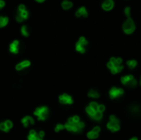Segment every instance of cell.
Listing matches in <instances>:
<instances>
[{"label": "cell", "instance_id": "cell-1", "mask_svg": "<svg viewBox=\"0 0 141 140\" xmlns=\"http://www.w3.org/2000/svg\"><path fill=\"white\" fill-rule=\"evenodd\" d=\"M106 127L111 133H117L121 130V120L116 115H110Z\"/></svg>", "mask_w": 141, "mask_h": 140}, {"label": "cell", "instance_id": "cell-2", "mask_svg": "<svg viewBox=\"0 0 141 140\" xmlns=\"http://www.w3.org/2000/svg\"><path fill=\"white\" fill-rule=\"evenodd\" d=\"M121 83L125 87L134 88L138 86L139 82L133 74H126L121 77Z\"/></svg>", "mask_w": 141, "mask_h": 140}, {"label": "cell", "instance_id": "cell-3", "mask_svg": "<svg viewBox=\"0 0 141 140\" xmlns=\"http://www.w3.org/2000/svg\"><path fill=\"white\" fill-rule=\"evenodd\" d=\"M85 128V123L83 121H80L77 124H69V123H66L64 124V129L67 130L69 132L72 133H81L82 131Z\"/></svg>", "mask_w": 141, "mask_h": 140}, {"label": "cell", "instance_id": "cell-4", "mask_svg": "<svg viewBox=\"0 0 141 140\" xmlns=\"http://www.w3.org/2000/svg\"><path fill=\"white\" fill-rule=\"evenodd\" d=\"M125 94V90L122 87H119L116 86H113L110 88L108 92V96L111 100H116V99L121 98Z\"/></svg>", "mask_w": 141, "mask_h": 140}, {"label": "cell", "instance_id": "cell-5", "mask_svg": "<svg viewBox=\"0 0 141 140\" xmlns=\"http://www.w3.org/2000/svg\"><path fill=\"white\" fill-rule=\"evenodd\" d=\"M122 30L126 35H131L135 31V24L131 18H127L122 25Z\"/></svg>", "mask_w": 141, "mask_h": 140}, {"label": "cell", "instance_id": "cell-6", "mask_svg": "<svg viewBox=\"0 0 141 140\" xmlns=\"http://www.w3.org/2000/svg\"><path fill=\"white\" fill-rule=\"evenodd\" d=\"M34 115L37 117L39 120L44 121L47 119L49 115V109L47 106H40L37 107L34 111Z\"/></svg>", "mask_w": 141, "mask_h": 140}, {"label": "cell", "instance_id": "cell-7", "mask_svg": "<svg viewBox=\"0 0 141 140\" xmlns=\"http://www.w3.org/2000/svg\"><path fill=\"white\" fill-rule=\"evenodd\" d=\"M107 68L110 70L111 74L113 75L119 74L124 70L125 67L124 65H115L112 63H111L110 61H108L107 63Z\"/></svg>", "mask_w": 141, "mask_h": 140}, {"label": "cell", "instance_id": "cell-8", "mask_svg": "<svg viewBox=\"0 0 141 140\" xmlns=\"http://www.w3.org/2000/svg\"><path fill=\"white\" fill-rule=\"evenodd\" d=\"M45 137V133L44 131H39L37 133L35 130H30L29 134L27 136V139L28 140H44Z\"/></svg>", "mask_w": 141, "mask_h": 140}, {"label": "cell", "instance_id": "cell-9", "mask_svg": "<svg viewBox=\"0 0 141 140\" xmlns=\"http://www.w3.org/2000/svg\"><path fill=\"white\" fill-rule=\"evenodd\" d=\"M59 102L62 105H72L73 103V100L70 95L63 93L59 96Z\"/></svg>", "mask_w": 141, "mask_h": 140}, {"label": "cell", "instance_id": "cell-10", "mask_svg": "<svg viewBox=\"0 0 141 140\" xmlns=\"http://www.w3.org/2000/svg\"><path fill=\"white\" fill-rule=\"evenodd\" d=\"M130 114L134 116H137L141 114V106L138 104H132L129 106Z\"/></svg>", "mask_w": 141, "mask_h": 140}, {"label": "cell", "instance_id": "cell-11", "mask_svg": "<svg viewBox=\"0 0 141 140\" xmlns=\"http://www.w3.org/2000/svg\"><path fill=\"white\" fill-rule=\"evenodd\" d=\"M101 8L104 11H111L114 8V1L113 0H104L101 4Z\"/></svg>", "mask_w": 141, "mask_h": 140}, {"label": "cell", "instance_id": "cell-12", "mask_svg": "<svg viewBox=\"0 0 141 140\" xmlns=\"http://www.w3.org/2000/svg\"><path fill=\"white\" fill-rule=\"evenodd\" d=\"M30 66H31V62L29 60H23V61L17 64L16 67H15V68H16L17 71H21L25 69V68H29Z\"/></svg>", "mask_w": 141, "mask_h": 140}, {"label": "cell", "instance_id": "cell-13", "mask_svg": "<svg viewBox=\"0 0 141 140\" xmlns=\"http://www.w3.org/2000/svg\"><path fill=\"white\" fill-rule=\"evenodd\" d=\"M9 51L12 54H18L19 52V41L17 40H13L9 46Z\"/></svg>", "mask_w": 141, "mask_h": 140}, {"label": "cell", "instance_id": "cell-14", "mask_svg": "<svg viewBox=\"0 0 141 140\" xmlns=\"http://www.w3.org/2000/svg\"><path fill=\"white\" fill-rule=\"evenodd\" d=\"M21 123H22L23 126H24L25 128H27V127L29 126L30 124H31V125L34 124L35 121H34V119L31 117V116L27 115V116H25V117H23L22 119H21Z\"/></svg>", "mask_w": 141, "mask_h": 140}, {"label": "cell", "instance_id": "cell-15", "mask_svg": "<svg viewBox=\"0 0 141 140\" xmlns=\"http://www.w3.org/2000/svg\"><path fill=\"white\" fill-rule=\"evenodd\" d=\"M125 64H126V67L130 70H134L137 68L139 64L136 59H128Z\"/></svg>", "mask_w": 141, "mask_h": 140}, {"label": "cell", "instance_id": "cell-16", "mask_svg": "<svg viewBox=\"0 0 141 140\" xmlns=\"http://www.w3.org/2000/svg\"><path fill=\"white\" fill-rule=\"evenodd\" d=\"M88 96L92 99H99L100 96H101V94L97 90L90 89L88 92Z\"/></svg>", "mask_w": 141, "mask_h": 140}, {"label": "cell", "instance_id": "cell-17", "mask_svg": "<svg viewBox=\"0 0 141 140\" xmlns=\"http://www.w3.org/2000/svg\"><path fill=\"white\" fill-rule=\"evenodd\" d=\"M75 15H76L77 18H80V17H84V18H87L88 13V11H87L85 7H81L77 10Z\"/></svg>", "mask_w": 141, "mask_h": 140}, {"label": "cell", "instance_id": "cell-18", "mask_svg": "<svg viewBox=\"0 0 141 140\" xmlns=\"http://www.w3.org/2000/svg\"><path fill=\"white\" fill-rule=\"evenodd\" d=\"M109 61L115 65H123V59L121 57H116V56H112L110 58Z\"/></svg>", "mask_w": 141, "mask_h": 140}, {"label": "cell", "instance_id": "cell-19", "mask_svg": "<svg viewBox=\"0 0 141 140\" xmlns=\"http://www.w3.org/2000/svg\"><path fill=\"white\" fill-rule=\"evenodd\" d=\"M99 135H100V133L94 132V131L92 130L87 133V138H88V139H90V140H94V139H98Z\"/></svg>", "mask_w": 141, "mask_h": 140}, {"label": "cell", "instance_id": "cell-20", "mask_svg": "<svg viewBox=\"0 0 141 140\" xmlns=\"http://www.w3.org/2000/svg\"><path fill=\"white\" fill-rule=\"evenodd\" d=\"M75 49L77 52L80 54H84L86 52V46H84L83 45L80 44L79 42H77L75 45Z\"/></svg>", "mask_w": 141, "mask_h": 140}, {"label": "cell", "instance_id": "cell-21", "mask_svg": "<svg viewBox=\"0 0 141 140\" xmlns=\"http://www.w3.org/2000/svg\"><path fill=\"white\" fill-rule=\"evenodd\" d=\"M80 121H81V120H80V117L79 115H73L69 118L68 120H67V123H69V124H77V123Z\"/></svg>", "mask_w": 141, "mask_h": 140}, {"label": "cell", "instance_id": "cell-22", "mask_svg": "<svg viewBox=\"0 0 141 140\" xmlns=\"http://www.w3.org/2000/svg\"><path fill=\"white\" fill-rule=\"evenodd\" d=\"M85 111L87 113V115H88V116L90 117V119H92V116L96 114L97 111H95V110H93L92 108H91V107L89 106V105H88V106H86L85 108Z\"/></svg>", "mask_w": 141, "mask_h": 140}, {"label": "cell", "instance_id": "cell-23", "mask_svg": "<svg viewBox=\"0 0 141 140\" xmlns=\"http://www.w3.org/2000/svg\"><path fill=\"white\" fill-rule=\"evenodd\" d=\"M103 118V114L102 113H100V112L97 111L96 114L92 116V118L91 120H92L93 121H96V122H99L102 120Z\"/></svg>", "mask_w": 141, "mask_h": 140}, {"label": "cell", "instance_id": "cell-24", "mask_svg": "<svg viewBox=\"0 0 141 140\" xmlns=\"http://www.w3.org/2000/svg\"><path fill=\"white\" fill-rule=\"evenodd\" d=\"M61 5H62V8H64V9L68 10V9H70V8L73 7V3L70 1H69V0H64V1H63Z\"/></svg>", "mask_w": 141, "mask_h": 140}, {"label": "cell", "instance_id": "cell-25", "mask_svg": "<svg viewBox=\"0 0 141 140\" xmlns=\"http://www.w3.org/2000/svg\"><path fill=\"white\" fill-rule=\"evenodd\" d=\"M8 23V18L7 17H0V28L5 27Z\"/></svg>", "mask_w": 141, "mask_h": 140}, {"label": "cell", "instance_id": "cell-26", "mask_svg": "<svg viewBox=\"0 0 141 140\" xmlns=\"http://www.w3.org/2000/svg\"><path fill=\"white\" fill-rule=\"evenodd\" d=\"M98 105L99 103L95 102V101H93V102H90L89 104H88V105L91 107V108H92L93 110H95V111H97V107H98Z\"/></svg>", "mask_w": 141, "mask_h": 140}, {"label": "cell", "instance_id": "cell-27", "mask_svg": "<svg viewBox=\"0 0 141 140\" xmlns=\"http://www.w3.org/2000/svg\"><path fill=\"white\" fill-rule=\"evenodd\" d=\"M64 130V124H56V126L55 127V132H60V131H62Z\"/></svg>", "mask_w": 141, "mask_h": 140}, {"label": "cell", "instance_id": "cell-28", "mask_svg": "<svg viewBox=\"0 0 141 140\" xmlns=\"http://www.w3.org/2000/svg\"><path fill=\"white\" fill-rule=\"evenodd\" d=\"M21 32L24 36H29V33H28V31H27V26H22L21 28Z\"/></svg>", "mask_w": 141, "mask_h": 140}, {"label": "cell", "instance_id": "cell-29", "mask_svg": "<svg viewBox=\"0 0 141 140\" xmlns=\"http://www.w3.org/2000/svg\"><path fill=\"white\" fill-rule=\"evenodd\" d=\"M0 130L3 131V132H5V133H8V131H9L8 127L5 125V124H4V122L0 123Z\"/></svg>", "mask_w": 141, "mask_h": 140}, {"label": "cell", "instance_id": "cell-30", "mask_svg": "<svg viewBox=\"0 0 141 140\" xmlns=\"http://www.w3.org/2000/svg\"><path fill=\"white\" fill-rule=\"evenodd\" d=\"M97 111L100 113H104L106 111V105L104 104H99L98 107H97Z\"/></svg>", "mask_w": 141, "mask_h": 140}, {"label": "cell", "instance_id": "cell-31", "mask_svg": "<svg viewBox=\"0 0 141 140\" xmlns=\"http://www.w3.org/2000/svg\"><path fill=\"white\" fill-rule=\"evenodd\" d=\"M4 124H5V125L8 127V129L9 130L12 128V127H13V124H12V122L10 120H5V121H4Z\"/></svg>", "mask_w": 141, "mask_h": 140}, {"label": "cell", "instance_id": "cell-32", "mask_svg": "<svg viewBox=\"0 0 141 140\" xmlns=\"http://www.w3.org/2000/svg\"><path fill=\"white\" fill-rule=\"evenodd\" d=\"M131 8L130 7H126V8H125V9H124V12H125V15L127 17V18H131Z\"/></svg>", "mask_w": 141, "mask_h": 140}, {"label": "cell", "instance_id": "cell-33", "mask_svg": "<svg viewBox=\"0 0 141 140\" xmlns=\"http://www.w3.org/2000/svg\"><path fill=\"white\" fill-rule=\"evenodd\" d=\"M19 14L21 16V18H22L23 19H27L28 18V12L27 10H25V11H23V12H19Z\"/></svg>", "mask_w": 141, "mask_h": 140}, {"label": "cell", "instance_id": "cell-34", "mask_svg": "<svg viewBox=\"0 0 141 140\" xmlns=\"http://www.w3.org/2000/svg\"><path fill=\"white\" fill-rule=\"evenodd\" d=\"M25 10H27V9H26L25 5H23V4H20V5H19V7H18L19 12H23V11H25Z\"/></svg>", "mask_w": 141, "mask_h": 140}, {"label": "cell", "instance_id": "cell-35", "mask_svg": "<svg viewBox=\"0 0 141 140\" xmlns=\"http://www.w3.org/2000/svg\"><path fill=\"white\" fill-rule=\"evenodd\" d=\"M16 19H17V21H18V22H21V21H24V19H23L22 18H21V16L20 14H17V16H16Z\"/></svg>", "mask_w": 141, "mask_h": 140}, {"label": "cell", "instance_id": "cell-36", "mask_svg": "<svg viewBox=\"0 0 141 140\" xmlns=\"http://www.w3.org/2000/svg\"><path fill=\"white\" fill-rule=\"evenodd\" d=\"M4 5H5V2H4L3 0H0V9L3 8L4 7Z\"/></svg>", "mask_w": 141, "mask_h": 140}, {"label": "cell", "instance_id": "cell-37", "mask_svg": "<svg viewBox=\"0 0 141 140\" xmlns=\"http://www.w3.org/2000/svg\"><path fill=\"white\" fill-rule=\"evenodd\" d=\"M129 140H139V139L137 137H135V136H134V137H131V139H130Z\"/></svg>", "mask_w": 141, "mask_h": 140}, {"label": "cell", "instance_id": "cell-38", "mask_svg": "<svg viewBox=\"0 0 141 140\" xmlns=\"http://www.w3.org/2000/svg\"><path fill=\"white\" fill-rule=\"evenodd\" d=\"M138 82H139V85H140V87H141V76H140V80H139Z\"/></svg>", "mask_w": 141, "mask_h": 140}, {"label": "cell", "instance_id": "cell-39", "mask_svg": "<svg viewBox=\"0 0 141 140\" xmlns=\"http://www.w3.org/2000/svg\"><path fill=\"white\" fill-rule=\"evenodd\" d=\"M36 2H38V3H42V2H44L45 0H36Z\"/></svg>", "mask_w": 141, "mask_h": 140}, {"label": "cell", "instance_id": "cell-40", "mask_svg": "<svg viewBox=\"0 0 141 140\" xmlns=\"http://www.w3.org/2000/svg\"><path fill=\"white\" fill-rule=\"evenodd\" d=\"M140 116H141V114H140Z\"/></svg>", "mask_w": 141, "mask_h": 140}]
</instances>
